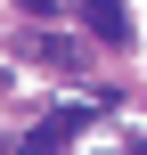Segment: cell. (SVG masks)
Segmentation results:
<instances>
[{
	"label": "cell",
	"instance_id": "6da1fadb",
	"mask_svg": "<svg viewBox=\"0 0 147 155\" xmlns=\"http://www.w3.org/2000/svg\"><path fill=\"white\" fill-rule=\"evenodd\" d=\"M82 123H90V106H57L41 131H25V147H16V155H65V139H74Z\"/></svg>",
	"mask_w": 147,
	"mask_h": 155
},
{
	"label": "cell",
	"instance_id": "7a4b0ae2",
	"mask_svg": "<svg viewBox=\"0 0 147 155\" xmlns=\"http://www.w3.org/2000/svg\"><path fill=\"white\" fill-rule=\"evenodd\" d=\"M82 25H90V41H106V49L131 41V8H123V0H82Z\"/></svg>",
	"mask_w": 147,
	"mask_h": 155
},
{
	"label": "cell",
	"instance_id": "3957f363",
	"mask_svg": "<svg viewBox=\"0 0 147 155\" xmlns=\"http://www.w3.org/2000/svg\"><path fill=\"white\" fill-rule=\"evenodd\" d=\"M25 8H41V16H49V8H57V0H25Z\"/></svg>",
	"mask_w": 147,
	"mask_h": 155
},
{
	"label": "cell",
	"instance_id": "277c9868",
	"mask_svg": "<svg viewBox=\"0 0 147 155\" xmlns=\"http://www.w3.org/2000/svg\"><path fill=\"white\" fill-rule=\"evenodd\" d=\"M123 155H147V139H131V147H123Z\"/></svg>",
	"mask_w": 147,
	"mask_h": 155
}]
</instances>
